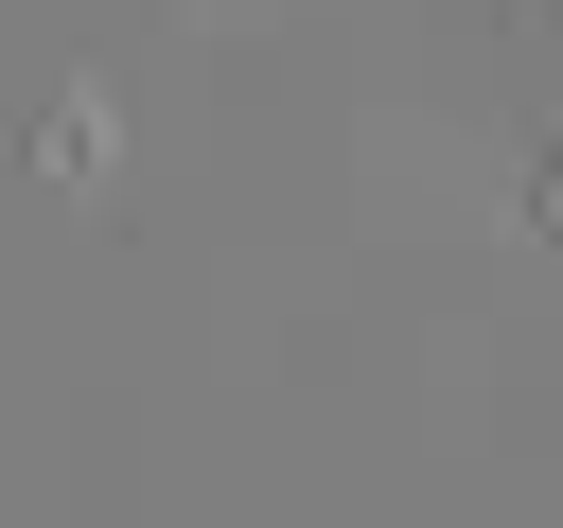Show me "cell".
Here are the masks:
<instances>
[{"mask_svg":"<svg viewBox=\"0 0 563 528\" xmlns=\"http://www.w3.org/2000/svg\"><path fill=\"white\" fill-rule=\"evenodd\" d=\"M528 229H545V246H563V158H545V176H528Z\"/></svg>","mask_w":563,"mask_h":528,"instance_id":"obj_1","label":"cell"}]
</instances>
